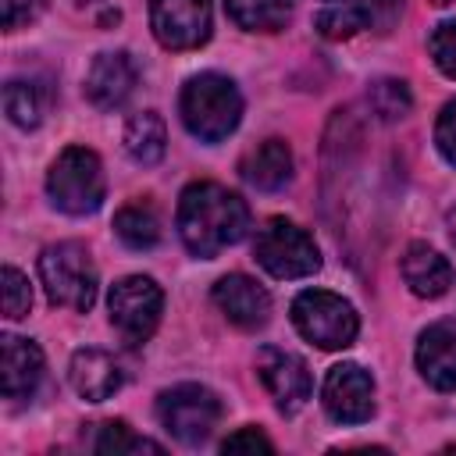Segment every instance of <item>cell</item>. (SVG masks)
Segmentation results:
<instances>
[{
	"label": "cell",
	"instance_id": "cell-24",
	"mask_svg": "<svg viewBox=\"0 0 456 456\" xmlns=\"http://www.w3.org/2000/svg\"><path fill=\"white\" fill-rule=\"evenodd\" d=\"M367 103H370V110H374L381 121H399V118L410 114L413 96H410V89H406L403 78H378V82L367 89Z\"/></svg>",
	"mask_w": 456,
	"mask_h": 456
},
{
	"label": "cell",
	"instance_id": "cell-26",
	"mask_svg": "<svg viewBox=\"0 0 456 456\" xmlns=\"http://www.w3.org/2000/svg\"><path fill=\"white\" fill-rule=\"evenodd\" d=\"M32 306V285L18 267H4V314L11 321L25 317Z\"/></svg>",
	"mask_w": 456,
	"mask_h": 456
},
{
	"label": "cell",
	"instance_id": "cell-4",
	"mask_svg": "<svg viewBox=\"0 0 456 456\" xmlns=\"http://www.w3.org/2000/svg\"><path fill=\"white\" fill-rule=\"evenodd\" d=\"M39 281L53 306L86 314L96 303V267L78 242H53L39 253Z\"/></svg>",
	"mask_w": 456,
	"mask_h": 456
},
{
	"label": "cell",
	"instance_id": "cell-28",
	"mask_svg": "<svg viewBox=\"0 0 456 456\" xmlns=\"http://www.w3.org/2000/svg\"><path fill=\"white\" fill-rule=\"evenodd\" d=\"M435 142H438V153L456 167V100H449L435 121Z\"/></svg>",
	"mask_w": 456,
	"mask_h": 456
},
{
	"label": "cell",
	"instance_id": "cell-31",
	"mask_svg": "<svg viewBox=\"0 0 456 456\" xmlns=\"http://www.w3.org/2000/svg\"><path fill=\"white\" fill-rule=\"evenodd\" d=\"M399 7H403V0H370V14H374L381 25H392L395 14H399Z\"/></svg>",
	"mask_w": 456,
	"mask_h": 456
},
{
	"label": "cell",
	"instance_id": "cell-15",
	"mask_svg": "<svg viewBox=\"0 0 456 456\" xmlns=\"http://www.w3.org/2000/svg\"><path fill=\"white\" fill-rule=\"evenodd\" d=\"M43 381V349L32 338H0V388L4 399H28Z\"/></svg>",
	"mask_w": 456,
	"mask_h": 456
},
{
	"label": "cell",
	"instance_id": "cell-13",
	"mask_svg": "<svg viewBox=\"0 0 456 456\" xmlns=\"http://www.w3.org/2000/svg\"><path fill=\"white\" fill-rule=\"evenodd\" d=\"M214 303L217 310L242 331H253V328H264L267 317H271V296L264 285H256L253 278L246 274H224L217 278L214 285Z\"/></svg>",
	"mask_w": 456,
	"mask_h": 456
},
{
	"label": "cell",
	"instance_id": "cell-2",
	"mask_svg": "<svg viewBox=\"0 0 456 456\" xmlns=\"http://www.w3.org/2000/svg\"><path fill=\"white\" fill-rule=\"evenodd\" d=\"M178 110H182V121L185 128L203 139V142H221L228 139L239 121H242V96L235 89V82L228 75H217V71H203V75H192L185 86H182V96H178Z\"/></svg>",
	"mask_w": 456,
	"mask_h": 456
},
{
	"label": "cell",
	"instance_id": "cell-3",
	"mask_svg": "<svg viewBox=\"0 0 456 456\" xmlns=\"http://www.w3.org/2000/svg\"><path fill=\"white\" fill-rule=\"evenodd\" d=\"M46 192H50V203L57 210L71 214V217L96 214L100 203H103V192H107L100 157L93 150H86V146H68L50 164Z\"/></svg>",
	"mask_w": 456,
	"mask_h": 456
},
{
	"label": "cell",
	"instance_id": "cell-7",
	"mask_svg": "<svg viewBox=\"0 0 456 456\" xmlns=\"http://www.w3.org/2000/svg\"><path fill=\"white\" fill-rule=\"evenodd\" d=\"M157 417L164 431L182 445H203L221 420V399L207 385L185 381L157 395Z\"/></svg>",
	"mask_w": 456,
	"mask_h": 456
},
{
	"label": "cell",
	"instance_id": "cell-9",
	"mask_svg": "<svg viewBox=\"0 0 456 456\" xmlns=\"http://www.w3.org/2000/svg\"><path fill=\"white\" fill-rule=\"evenodd\" d=\"M210 0H153L150 28L167 50H196L210 39Z\"/></svg>",
	"mask_w": 456,
	"mask_h": 456
},
{
	"label": "cell",
	"instance_id": "cell-30",
	"mask_svg": "<svg viewBox=\"0 0 456 456\" xmlns=\"http://www.w3.org/2000/svg\"><path fill=\"white\" fill-rule=\"evenodd\" d=\"M0 18H4V28H18L21 21H28L36 11H39V0H0Z\"/></svg>",
	"mask_w": 456,
	"mask_h": 456
},
{
	"label": "cell",
	"instance_id": "cell-16",
	"mask_svg": "<svg viewBox=\"0 0 456 456\" xmlns=\"http://www.w3.org/2000/svg\"><path fill=\"white\" fill-rule=\"evenodd\" d=\"M68 378H71V388H75L82 399H89V403L110 399V395L121 388V381H125L118 360H114L110 353H103V349H93V346L71 353Z\"/></svg>",
	"mask_w": 456,
	"mask_h": 456
},
{
	"label": "cell",
	"instance_id": "cell-18",
	"mask_svg": "<svg viewBox=\"0 0 456 456\" xmlns=\"http://www.w3.org/2000/svg\"><path fill=\"white\" fill-rule=\"evenodd\" d=\"M242 178L253 189H264V192L285 189L289 178H292V150H289V142L285 139H264L260 146H253L242 157Z\"/></svg>",
	"mask_w": 456,
	"mask_h": 456
},
{
	"label": "cell",
	"instance_id": "cell-14",
	"mask_svg": "<svg viewBox=\"0 0 456 456\" xmlns=\"http://www.w3.org/2000/svg\"><path fill=\"white\" fill-rule=\"evenodd\" d=\"M417 370L420 378L438 388H456V321H435L417 338Z\"/></svg>",
	"mask_w": 456,
	"mask_h": 456
},
{
	"label": "cell",
	"instance_id": "cell-5",
	"mask_svg": "<svg viewBox=\"0 0 456 456\" xmlns=\"http://www.w3.org/2000/svg\"><path fill=\"white\" fill-rule=\"evenodd\" d=\"M292 324L317 349H346L360 331V317L349 299L328 289H306L292 299Z\"/></svg>",
	"mask_w": 456,
	"mask_h": 456
},
{
	"label": "cell",
	"instance_id": "cell-27",
	"mask_svg": "<svg viewBox=\"0 0 456 456\" xmlns=\"http://www.w3.org/2000/svg\"><path fill=\"white\" fill-rule=\"evenodd\" d=\"M428 50H431L438 71L449 75V78H456V18L435 25V32L428 36Z\"/></svg>",
	"mask_w": 456,
	"mask_h": 456
},
{
	"label": "cell",
	"instance_id": "cell-8",
	"mask_svg": "<svg viewBox=\"0 0 456 456\" xmlns=\"http://www.w3.org/2000/svg\"><path fill=\"white\" fill-rule=\"evenodd\" d=\"M107 310H110V328L121 335V342L125 346H142V342H150V335L160 324L164 292L153 278L128 274V278L114 281V289L107 296Z\"/></svg>",
	"mask_w": 456,
	"mask_h": 456
},
{
	"label": "cell",
	"instance_id": "cell-29",
	"mask_svg": "<svg viewBox=\"0 0 456 456\" xmlns=\"http://www.w3.org/2000/svg\"><path fill=\"white\" fill-rule=\"evenodd\" d=\"M256 449L260 452H274V442L256 428H239L235 435H228L221 442V452H256Z\"/></svg>",
	"mask_w": 456,
	"mask_h": 456
},
{
	"label": "cell",
	"instance_id": "cell-17",
	"mask_svg": "<svg viewBox=\"0 0 456 456\" xmlns=\"http://www.w3.org/2000/svg\"><path fill=\"white\" fill-rule=\"evenodd\" d=\"M399 271H403V281L410 285V292L420 296V299H438L452 285L449 260L428 242H410L403 260H399Z\"/></svg>",
	"mask_w": 456,
	"mask_h": 456
},
{
	"label": "cell",
	"instance_id": "cell-19",
	"mask_svg": "<svg viewBox=\"0 0 456 456\" xmlns=\"http://www.w3.org/2000/svg\"><path fill=\"white\" fill-rule=\"evenodd\" d=\"M374 21L370 0H317L314 28L324 39H349Z\"/></svg>",
	"mask_w": 456,
	"mask_h": 456
},
{
	"label": "cell",
	"instance_id": "cell-21",
	"mask_svg": "<svg viewBox=\"0 0 456 456\" xmlns=\"http://www.w3.org/2000/svg\"><path fill=\"white\" fill-rule=\"evenodd\" d=\"M224 11L246 32H278L289 21L292 0H224Z\"/></svg>",
	"mask_w": 456,
	"mask_h": 456
},
{
	"label": "cell",
	"instance_id": "cell-1",
	"mask_svg": "<svg viewBox=\"0 0 456 456\" xmlns=\"http://www.w3.org/2000/svg\"><path fill=\"white\" fill-rule=\"evenodd\" d=\"M178 235L192 256H217L249 228V207L239 192L217 182H192L178 196Z\"/></svg>",
	"mask_w": 456,
	"mask_h": 456
},
{
	"label": "cell",
	"instance_id": "cell-33",
	"mask_svg": "<svg viewBox=\"0 0 456 456\" xmlns=\"http://www.w3.org/2000/svg\"><path fill=\"white\" fill-rule=\"evenodd\" d=\"M431 4H435V7H445V4H452V0H431Z\"/></svg>",
	"mask_w": 456,
	"mask_h": 456
},
{
	"label": "cell",
	"instance_id": "cell-11",
	"mask_svg": "<svg viewBox=\"0 0 456 456\" xmlns=\"http://www.w3.org/2000/svg\"><path fill=\"white\" fill-rule=\"evenodd\" d=\"M321 403L338 424H363L374 413V378L360 363H335L324 378Z\"/></svg>",
	"mask_w": 456,
	"mask_h": 456
},
{
	"label": "cell",
	"instance_id": "cell-10",
	"mask_svg": "<svg viewBox=\"0 0 456 456\" xmlns=\"http://www.w3.org/2000/svg\"><path fill=\"white\" fill-rule=\"evenodd\" d=\"M256 374L264 381V388L271 392L274 406L281 413H296L306 406L314 381H310V367L303 363V356L278 349V346H264L256 353Z\"/></svg>",
	"mask_w": 456,
	"mask_h": 456
},
{
	"label": "cell",
	"instance_id": "cell-20",
	"mask_svg": "<svg viewBox=\"0 0 456 456\" xmlns=\"http://www.w3.org/2000/svg\"><path fill=\"white\" fill-rule=\"evenodd\" d=\"M167 150V128H164V118L157 110H142V114H132L128 125H125V153L150 167L164 157Z\"/></svg>",
	"mask_w": 456,
	"mask_h": 456
},
{
	"label": "cell",
	"instance_id": "cell-6",
	"mask_svg": "<svg viewBox=\"0 0 456 456\" xmlns=\"http://www.w3.org/2000/svg\"><path fill=\"white\" fill-rule=\"evenodd\" d=\"M253 256L271 278H285V281L306 278V274H314L321 267L317 242L296 221H285V217H271V221H264L256 228Z\"/></svg>",
	"mask_w": 456,
	"mask_h": 456
},
{
	"label": "cell",
	"instance_id": "cell-23",
	"mask_svg": "<svg viewBox=\"0 0 456 456\" xmlns=\"http://www.w3.org/2000/svg\"><path fill=\"white\" fill-rule=\"evenodd\" d=\"M4 110L18 128H36L43 121V89L25 78H11L4 86Z\"/></svg>",
	"mask_w": 456,
	"mask_h": 456
},
{
	"label": "cell",
	"instance_id": "cell-22",
	"mask_svg": "<svg viewBox=\"0 0 456 456\" xmlns=\"http://www.w3.org/2000/svg\"><path fill=\"white\" fill-rule=\"evenodd\" d=\"M114 232L128 249H153L160 242V221L146 203H128L114 214Z\"/></svg>",
	"mask_w": 456,
	"mask_h": 456
},
{
	"label": "cell",
	"instance_id": "cell-32",
	"mask_svg": "<svg viewBox=\"0 0 456 456\" xmlns=\"http://www.w3.org/2000/svg\"><path fill=\"white\" fill-rule=\"evenodd\" d=\"M445 224H449V239H452V246H456V207L445 214Z\"/></svg>",
	"mask_w": 456,
	"mask_h": 456
},
{
	"label": "cell",
	"instance_id": "cell-34",
	"mask_svg": "<svg viewBox=\"0 0 456 456\" xmlns=\"http://www.w3.org/2000/svg\"><path fill=\"white\" fill-rule=\"evenodd\" d=\"M78 4H100V0H78Z\"/></svg>",
	"mask_w": 456,
	"mask_h": 456
},
{
	"label": "cell",
	"instance_id": "cell-25",
	"mask_svg": "<svg viewBox=\"0 0 456 456\" xmlns=\"http://www.w3.org/2000/svg\"><path fill=\"white\" fill-rule=\"evenodd\" d=\"M100 428V435H96V442H93V449L96 452H114V456H125V452H164L157 442H150V438H139V435H132V428L125 424V420H103V424H96Z\"/></svg>",
	"mask_w": 456,
	"mask_h": 456
},
{
	"label": "cell",
	"instance_id": "cell-12",
	"mask_svg": "<svg viewBox=\"0 0 456 456\" xmlns=\"http://www.w3.org/2000/svg\"><path fill=\"white\" fill-rule=\"evenodd\" d=\"M135 82H139L135 61L125 50H107V53H96L86 71V96L93 107L114 110L132 96Z\"/></svg>",
	"mask_w": 456,
	"mask_h": 456
}]
</instances>
